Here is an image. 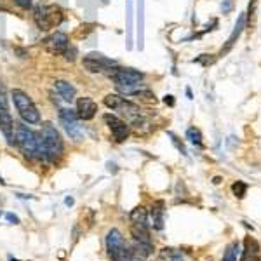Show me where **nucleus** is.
I'll list each match as a JSON object with an SVG mask.
<instances>
[{
    "label": "nucleus",
    "mask_w": 261,
    "mask_h": 261,
    "mask_svg": "<svg viewBox=\"0 0 261 261\" xmlns=\"http://www.w3.org/2000/svg\"><path fill=\"white\" fill-rule=\"evenodd\" d=\"M14 143L18 145V148L23 151L24 157L47 161L40 133L39 134L33 133L32 129H28L27 125H23V124H14Z\"/></svg>",
    "instance_id": "f257e3e1"
},
{
    "label": "nucleus",
    "mask_w": 261,
    "mask_h": 261,
    "mask_svg": "<svg viewBox=\"0 0 261 261\" xmlns=\"http://www.w3.org/2000/svg\"><path fill=\"white\" fill-rule=\"evenodd\" d=\"M112 79H113V82H115L117 91L122 92V94L136 96L138 92L145 89V86H143V79H145V75L138 70L117 68L115 71H113Z\"/></svg>",
    "instance_id": "f03ea898"
},
{
    "label": "nucleus",
    "mask_w": 261,
    "mask_h": 261,
    "mask_svg": "<svg viewBox=\"0 0 261 261\" xmlns=\"http://www.w3.org/2000/svg\"><path fill=\"white\" fill-rule=\"evenodd\" d=\"M40 138H42V143H44L47 161L50 162L60 161L63 157V151H65V146H63L61 134L58 133V129L54 127L50 122H44V124H42V130H40Z\"/></svg>",
    "instance_id": "7ed1b4c3"
},
{
    "label": "nucleus",
    "mask_w": 261,
    "mask_h": 261,
    "mask_svg": "<svg viewBox=\"0 0 261 261\" xmlns=\"http://www.w3.org/2000/svg\"><path fill=\"white\" fill-rule=\"evenodd\" d=\"M12 101L16 105V110L19 112V117L23 119L27 124H39L40 122V113L37 110L35 103L30 96L21 89H12L11 92Z\"/></svg>",
    "instance_id": "20e7f679"
},
{
    "label": "nucleus",
    "mask_w": 261,
    "mask_h": 261,
    "mask_svg": "<svg viewBox=\"0 0 261 261\" xmlns=\"http://www.w3.org/2000/svg\"><path fill=\"white\" fill-rule=\"evenodd\" d=\"M33 19H35L37 27L40 30L47 32L50 28L58 27L63 21V11L58 6H39L35 9Z\"/></svg>",
    "instance_id": "39448f33"
},
{
    "label": "nucleus",
    "mask_w": 261,
    "mask_h": 261,
    "mask_svg": "<svg viewBox=\"0 0 261 261\" xmlns=\"http://www.w3.org/2000/svg\"><path fill=\"white\" fill-rule=\"evenodd\" d=\"M84 68L87 71H91V73H108L112 77L113 71H115L119 66H115V63L107 60L105 56H101V54H96V53H91L87 54L86 58H84L82 61Z\"/></svg>",
    "instance_id": "423d86ee"
},
{
    "label": "nucleus",
    "mask_w": 261,
    "mask_h": 261,
    "mask_svg": "<svg viewBox=\"0 0 261 261\" xmlns=\"http://www.w3.org/2000/svg\"><path fill=\"white\" fill-rule=\"evenodd\" d=\"M0 130L12 145L14 143V120L11 117L9 105H7V94L4 87H0Z\"/></svg>",
    "instance_id": "0eeeda50"
},
{
    "label": "nucleus",
    "mask_w": 261,
    "mask_h": 261,
    "mask_svg": "<svg viewBox=\"0 0 261 261\" xmlns=\"http://www.w3.org/2000/svg\"><path fill=\"white\" fill-rule=\"evenodd\" d=\"M70 47V39L66 33L63 32H56L49 37V39L44 40V49L47 50L53 56H61V54L66 53V49Z\"/></svg>",
    "instance_id": "6e6552de"
},
{
    "label": "nucleus",
    "mask_w": 261,
    "mask_h": 261,
    "mask_svg": "<svg viewBox=\"0 0 261 261\" xmlns=\"http://www.w3.org/2000/svg\"><path fill=\"white\" fill-rule=\"evenodd\" d=\"M103 119L108 124V127H110L117 143H124L125 140H127L129 138V124L127 122L119 119L117 115H112V113H107Z\"/></svg>",
    "instance_id": "1a4fd4ad"
},
{
    "label": "nucleus",
    "mask_w": 261,
    "mask_h": 261,
    "mask_svg": "<svg viewBox=\"0 0 261 261\" xmlns=\"http://www.w3.org/2000/svg\"><path fill=\"white\" fill-rule=\"evenodd\" d=\"M75 112H77V115L81 120H92L96 115V112H98V105H96L94 99L84 96V98L77 99V110Z\"/></svg>",
    "instance_id": "9d476101"
},
{
    "label": "nucleus",
    "mask_w": 261,
    "mask_h": 261,
    "mask_svg": "<svg viewBox=\"0 0 261 261\" xmlns=\"http://www.w3.org/2000/svg\"><path fill=\"white\" fill-rule=\"evenodd\" d=\"M124 246H125L124 237H122V233L119 230L113 228V230L108 231V235H107V251H108V254L112 256V259L119 254L120 249Z\"/></svg>",
    "instance_id": "9b49d317"
},
{
    "label": "nucleus",
    "mask_w": 261,
    "mask_h": 261,
    "mask_svg": "<svg viewBox=\"0 0 261 261\" xmlns=\"http://www.w3.org/2000/svg\"><path fill=\"white\" fill-rule=\"evenodd\" d=\"M242 261H261V249L259 244L254 239H246L242 251Z\"/></svg>",
    "instance_id": "f8f14e48"
},
{
    "label": "nucleus",
    "mask_w": 261,
    "mask_h": 261,
    "mask_svg": "<svg viewBox=\"0 0 261 261\" xmlns=\"http://www.w3.org/2000/svg\"><path fill=\"white\" fill-rule=\"evenodd\" d=\"M54 89L60 94V98L66 101V103H71L75 99V94H77V89L68 81H56L54 82Z\"/></svg>",
    "instance_id": "ddd939ff"
},
{
    "label": "nucleus",
    "mask_w": 261,
    "mask_h": 261,
    "mask_svg": "<svg viewBox=\"0 0 261 261\" xmlns=\"http://www.w3.org/2000/svg\"><path fill=\"white\" fill-rule=\"evenodd\" d=\"M130 221H133L134 226H143V228H148V213H146L145 207H134L130 211Z\"/></svg>",
    "instance_id": "4468645a"
},
{
    "label": "nucleus",
    "mask_w": 261,
    "mask_h": 261,
    "mask_svg": "<svg viewBox=\"0 0 261 261\" xmlns=\"http://www.w3.org/2000/svg\"><path fill=\"white\" fill-rule=\"evenodd\" d=\"M61 124L65 125L66 133L70 134V138L73 141H82V130H81V125H79V119L75 120H65V119H60Z\"/></svg>",
    "instance_id": "2eb2a0df"
},
{
    "label": "nucleus",
    "mask_w": 261,
    "mask_h": 261,
    "mask_svg": "<svg viewBox=\"0 0 261 261\" xmlns=\"http://www.w3.org/2000/svg\"><path fill=\"white\" fill-rule=\"evenodd\" d=\"M151 225L155 230L164 228V202H155L153 207H151Z\"/></svg>",
    "instance_id": "dca6fc26"
},
{
    "label": "nucleus",
    "mask_w": 261,
    "mask_h": 261,
    "mask_svg": "<svg viewBox=\"0 0 261 261\" xmlns=\"http://www.w3.org/2000/svg\"><path fill=\"white\" fill-rule=\"evenodd\" d=\"M159 259L161 261H185L183 254L178 249H172V247H164L159 254Z\"/></svg>",
    "instance_id": "f3484780"
},
{
    "label": "nucleus",
    "mask_w": 261,
    "mask_h": 261,
    "mask_svg": "<svg viewBox=\"0 0 261 261\" xmlns=\"http://www.w3.org/2000/svg\"><path fill=\"white\" fill-rule=\"evenodd\" d=\"M242 28H244V16H241V18H239V23L235 24V30H233V33H231V37L228 39V42H226V47L221 49V54H226L231 47H233L235 39H239V35H241Z\"/></svg>",
    "instance_id": "a211bd4d"
},
{
    "label": "nucleus",
    "mask_w": 261,
    "mask_h": 261,
    "mask_svg": "<svg viewBox=\"0 0 261 261\" xmlns=\"http://www.w3.org/2000/svg\"><path fill=\"white\" fill-rule=\"evenodd\" d=\"M237 256H239V242H231L226 247L225 254H223V261H237Z\"/></svg>",
    "instance_id": "6ab92c4d"
},
{
    "label": "nucleus",
    "mask_w": 261,
    "mask_h": 261,
    "mask_svg": "<svg viewBox=\"0 0 261 261\" xmlns=\"http://www.w3.org/2000/svg\"><path fill=\"white\" fill-rule=\"evenodd\" d=\"M122 99H124V98H122L120 94H107V96H105V99H103V103L107 105L110 110H115V108L120 105Z\"/></svg>",
    "instance_id": "aec40b11"
},
{
    "label": "nucleus",
    "mask_w": 261,
    "mask_h": 261,
    "mask_svg": "<svg viewBox=\"0 0 261 261\" xmlns=\"http://www.w3.org/2000/svg\"><path fill=\"white\" fill-rule=\"evenodd\" d=\"M231 190H233L237 199H244V195H246V192H247V185L244 183V181H235V183L231 185Z\"/></svg>",
    "instance_id": "412c9836"
},
{
    "label": "nucleus",
    "mask_w": 261,
    "mask_h": 261,
    "mask_svg": "<svg viewBox=\"0 0 261 261\" xmlns=\"http://www.w3.org/2000/svg\"><path fill=\"white\" fill-rule=\"evenodd\" d=\"M187 138L190 140V143H193V145H202V134L199 129L190 127L187 130Z\"/></svg>",
    "instance_id": "4be33fe9"
},
{
    "label": "nucleus",
    "mask_w": 261,
    "mask_h": 261,
    "mask_svg": "<svg viewBox=\"0 0 261 261\" xmlns=\"http://www.w3.org/2000/svg\"><path fill=\"white\" fill-rule=\"evenodd\" d=\"M14 2L18 4L21 9H30L32 4H33V0H14Z\"/></svg>",
    "instance_id": "5701e85b"
},
{
    "label": "nucleus",
    "mask_w": 261,
    "mask_h": 261,
    "mask_svg": "<svg viewBox=\"0 0 261 261\" xmlns=\"http://www.w3.org/2000/svg\"><path fill=\"white\" fill-rule=\"evenodd\" d=\"M6 218L9 220L11 223H14V225H18L19 223V218L18 216H14V214H6Z\"/></svg>",
    "instance_id": "b1692460"
},
{
    "label": "nucleus",
    "mask_w": 261,
    "mask_h": 261,
    "mask_svg": "<svg viewBox=\"0 0 261 261\" xmlns=\"http://www.w3.org/2000/svg\"><path fill=\"white\" fill-rule=\"evenodd\" d=\"M164 101H166V105H171V107L174 105V99H172V96H166V99H164Z\"/></svg>",
    "instance_id": "393cba45"
}]
</instances>
